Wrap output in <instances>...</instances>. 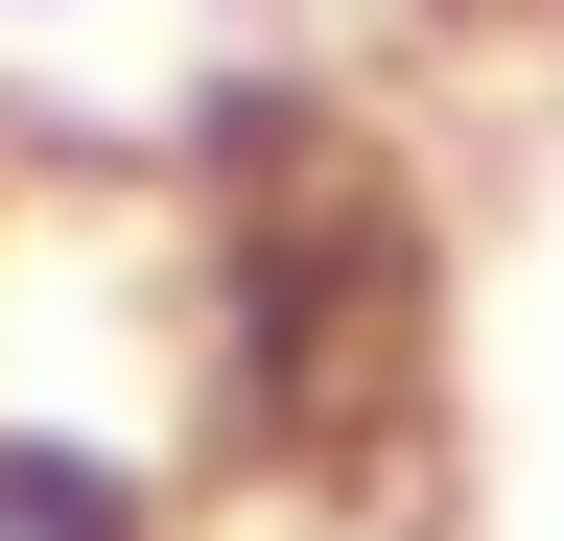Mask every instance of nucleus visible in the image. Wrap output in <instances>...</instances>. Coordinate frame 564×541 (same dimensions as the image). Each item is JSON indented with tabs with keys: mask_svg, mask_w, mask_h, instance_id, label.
I'll return each mask as SVG.
<instances>
[{
	"mask_svg": "<svg viewBox=\"0 0 564 541\" xmlns=\"http://www.w3.org/2000/svg\"><path fill=\"white\" fill-rule=\"evenodd\" d=\"M0 541H188V495H165V447L0 400Z\"/></svg>",
	"mask_w": 564,
	"mask_h": 541,
	"instance_id": "f257e3e1",
	"label": "nucleus"
},
{
	"mask_svg": "<svg viewBox=\"0 0 564 541\" xmlns=\"http://www.w3.org/2000/svg\"><path fill=\"white\" fill-rule=\"evenodd\" d=\"M24 24H47V0H24Z\"/></svg>",
	"mask_w": 564,
	"mask_h": 541,
	"instance_id": "f03ea898",
	"label": "nucleus"
}]
</instances>
